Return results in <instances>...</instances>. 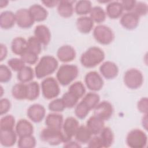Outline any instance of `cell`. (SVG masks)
<instances>
[{"mask_svg":"<svg viewBox=\"0 0 148 148\" xmlns=\"http://www.w3.org/2000/svg\"><path fill=\"white\" fill-rule=\"evenodd\" d=\"M139 17L132 12L123 13L120 17V23L126 29L133 30L136 28L139 23Z\"/></svg>","mask_w":148,"mask_h":148,"instance_id":"cell-15","label":"cell"},{"mask_svg":"<svg viewBox=\"0 0 148 148\" xmlns=\"http://www.w3.org/2000/svg\"><path fill=\"white\" fill-rule=\"evenodd\" d=\"M105 58L102 49L97 46H91L82 54L80 61L83 66L92 68L102 63Z\"/></svg>","mask_w":148,"mask_h":148,"instance_id":"cell-2","label":"cell"},{"mask_svg":"<svg viewBox=\"0 0 148 148\" xmlns=\"http://www.w3.org/2000/svg\"><path fill=\"white\" fill-rule=\"evenodd\" d=\"M68 91L72 93L80 99L86 94V90L83 83L80 81H77L69 86Z\"/></svg>","mask_w":148,"mask_h":148,"instance_id":"cell-36","label":"cell"},{"mask_svg":"<svg viewBox=\"0 0 148 148\" xmlns=\"http://www.w3.org/2000/svg\"><path fill=\"white\" fill-rule=\"evenodd\" d=\"M76 53L75 49L71 45H65L58 48L57 51V57L62 62H69L76 58Z\"/></svg>","mask_w":148,"mask_h":148,"instance_id":"cell-16","label":"cell"},{"mask_svg":"<svg viewBox=\"0 0 148 148\" xmlns=\"http://www.w3.org/2000/svg\"><path fill=\"white\" fill-rule=\"evenodd\" d=\"M93 110L94 115L104 121L109 120L112 117L114 112L112 103L106 101L99 102Z\"/></svg>","mask_w":148,"mask_h":148,"instance_id":"cell-11","label":"cell"},{"mask_svg":"<svg viewBox=\"0 0 148 148\" xmlns=\"http://www.w3.org/2000/svg\"><path fill=\"white\" fill-rule=\"evenodd\" d=\"M99 72L104 78L111 80L117 76L119 69L116 64L112 61H106L103 62L99 66Z\"/></svg>","mask_w":148,"mask_h":148,"instance_id":"cell-14","label":"cell"},{"mask_svg":"<svg viewBox=\"0 0 148 148\" xmlns=\"http://www.w3.org/2000/svg\"><path fill=\"white\" fill-rule=\"evenodd\" d=\"M123 8L121 3L119 1H110L106 7V14L111 19L120 18L123 14Z\"/></svg>","mask_w":148,"mask_h":148,"instance_id":"cell-20","label":"cell"},{"mask_svg":"<svg viewBox=\"0 0 148 148\" xmlns=\"http://www.w3.org/2000/svg\"><path fill=\"white\" fill-rule=\"evenodd\" d=\"M142 127L145 130H147V114H143V116L142 119Z\"/></svg>","mask_w":148,"mask_h":148,"instance_id":"cell-54","label":"cell"},{"mask_svg":"<svg viewBox=\"0 0 148 148\" xmlns=\"http://www.w3.org/2000/svg\"><path fill=\"white\" fill-rule=\"evenodd\" d=\"M34 36L43 46H47L51 38V34L49 28L45 25L39 24L35 27L34 29Z\"/></svg>","mask_w":148,"mask_h":148,"instance_id":"cell-17","label":"cell"},{"mask_svg":"<svg viewBox=\"0 0 148 148\" xmlns=\"http://www.w3.org/2000/svg\"><path fill=\"white\" fill-rule=\"evenodd\" d=\"M59 2V1H42V3L46 7L52 8H54L56 6H57L58 3Z\"/></svg>","mask_w":148,"mask_h":148,"instance_id":"cell-53","label":"cell"},{"mask_svg":"<svg viewBox=\"0 0 148 148\" xmlns=\"http://www.w3.org/2000/svg\"><path fill=\"white\" fill-rule=\"evenodd\" d=\"M137 109L139 112L145 114L148 111V99L147 97L141 98L137 103Z\"/></svg>","mask_w":148,"mask_h":148,"instance_id":"cell-47","label":"cell"},{"mask_svg":"<svg viewBox=\"0 0 148 148\" xmlns=\"http://www.w3.org/2000/svg\"><path fill=\"white\" fill-rule=\"evenodd\" d=\"M99 134L103 147L108 148L112 146L114 142V136L112 129L110 127H104Z\"/></svg>","mask_w":148,"mask_h":148,"instance_id":"cell-29","label":"cell"},{"mask_svg":"<svg viewBox=\"0 0 148 148\" xmlns=\"http://www.w3.org/2000/svg\"><path fill=\"white\" fill-rule=\"evenodd\" d=\"M94 23L89 16H81L79 17L76 22L77 30L82 34H89L94 29Z\"/></svg>","mask_w":148,"mask_h":148,"instance_id":"cell-22","label":"cell"},{"mask_svg":"<svg viewBox=\"0 0 148 148\" xmlns=\"http://www.w3.org/2000/svg\"><path fill=\"white\" fill-rule=\"evenodd\" d=\"M79 75L78 67L73 64H63L57 69L56 79L58 83L66 86L73 82Z\"/></svg>","mask_w":148,"mask_h":148,"instance_id":"cell-3","label":"cell"},{"mask_svg":"<svg viewBox=\"0 0 148 148\" xmlns=\"http://www.w3.org/2000/svg\"><path fill=\"white\" fill-rule=\"evenodd\" d=\"M64 118L62 114L53 112L48 114L45 119L46 127L56 130H62Z\"/></svg>","mask_w":148,"mask_h":148,"instance_id":"cell-23","label":"cell"},{"mask_svg":"<svg viewBox=\"0 0 148 148\" xmlns=\"http://www.w3.org/2000/svg\"><path fill=\"white\" fill-rule=\"evenodd\" d=\"M64 147H72V148H78V147H81V145L79 143H78L77 141H73L72 140H69L68 142H66L64 143Z\"/></svg>","mask_w":148,"mask_h":148,"instance_id":"cell-52","label":"cell"},{"mask_svg":"<svg viewBox=\"0 0 148 148\" xmlns=\"http://www.w3.org/2000/svg\"><path fill=\"white\" fill-rule=\"evenodd\" d=\"M15 17L17 25L21 28H29L35 23L29 10L25 8L17 10L15 13Z\"/></svg>","mask_w":148,"mask_h":148,"instance_id":"cell-12","label":"cell"},{"mask_svg":"<svg viewBox=\"0 0 148 148\" xmlns=\"http://www.w3.org/2000/svg\"><path fill=\"white\" fill-rule=\"evenodd\" d=\"M79 127V121L74 117H68L64 121L62 131L64 135V142L72 140Z\"/></svg>","mask_w":148,"mask_h":148,"instance_id":"cell-10","label":"cell"},{"mask_svg":"<svg viewBox=\"0 0 148 148\" xmlns=\"http://www.w3.org/2000/svg\"><path fill=\"white\" fill-rule=\"evenodd\" d=\"M28 10L35 22L43 21L48 16L47 10L43 6L39 4L31 5Z\"/></svg>","mask_w":148,"mask_h":148,"instance_id":"cell-24","label":"cell"},{"mask_svg":"<svg viewBox=\"0 0 148 148\" xmlns=\"http://www.w3.org/2000/svg\"><path fill=\"white\" fill-rule=\"evenodd\" d=\"M90 110L86 105L81 101L75 108V114L79 119H84L88 114Z\"/></svg>","mask_w":148,"mask_h":148,"instance_id":"cell-41","label":"cell"},{"mask_svg":"<svg viewBox=\"0 0 148 148\" xmlns=\"http://www.w3.org/2000/svg\"><path fill=\"white\" fill-rule=\"evenodd\" d=\"M42 44L34 36H29L27 40V49L39 55L42 51Z\"/></svg>","mask_w":148,"mask_h":148,"instance_id":"cell-38","label":"cell"},{"mask_svg":"<svg viewBox=\"0 0 148 148\" xmlns=\"http://www.w3.org/2000/svg\"><path fill=\"white\" fill-rule=\"evenodd\" d=\"M125 142L131 148H144L147 143V136L143 131L134 129L127 134Z\"/></svg>","mask_w":148,"mask_h":148,"instance_id":"cell-5","label":"cell"},{"mask_svg":"<svg viewBox=\"0 0 148 148\" xmlns=\"http://www.w3.org/2000/svg\"><path fill=\"white\" fill-rule=\"evenodd\" d=\"M61 99L65 108L68 109H71L75 107L79 99L72 93L68 91L63 94Z\"/></svg>","mask_w":148,"mask_h":148,"instance_id":"cell-40","label":"cell"},{"mask_svg":"<svg viewBox=\"0 0 148 148\" xmlns=\"http://www.w3.org/2000/svg\"><path fill=\"white\" fill-rule=\"evenodd\" d=\"M36 145V139L32 135L20 137L17 141V146L20 148H34Z\"/></svg>","mask_w":148,"mask_h":148,"instance_id":"cell-37","label":"cell"},{"mask_svg":"<svg viewBox=\"0 0 148 148\" xmlns=\"http://www.w3.org/2000/svg\"><path fill=\"white\" fill-rule=\"evenodd\" d=\"M92 133V135L99 134L105 127L104 121L95 116L89 117L86 122V125Z\"/></svg>","mask_w":148,"mask_h":148,"instance_id":"cell-25","label":"cell"},{"mask_svg":"<svg viewBox=\"0 0 148 148\" xmlns=\"http://www.w3.org/2000/svg\"><path fill=\"white\" fill-rule=\"evenodd\" d=\"M20 58L25 64L34 65L38 62L39 55L27 50L21 56H20Z\"/></svg>","mask_w":148,"mask_h":148,"instance_id":"cell-44","label":"cell"},{"mask_svg":"<svg viewBox=\"0 0 148 148\" xmlns=\"http://www.w3.org/2000/svg\"><path fill=\"white\" fill-rule=\"evenodd\" d=\"M15 13L10 10L2 12L0 15V27L3 29L12 28L16 24Z\"/></svg>","mask_w":148,"mask_h":148,"instance_id":"cell-26","label":"cell"},{"mask_svg":"<svg viewBox=\"0 0 148 148\" xmlns=\"http://www.w3.org/2000/svg\"><path fill=\"white\" fill-rule=\"evenodd\" d=\"M7 64L12 70L17 72L25 66V64L21 58H12L8 61Z\"/></svg>","mask_w":148,"mask_h":148,"instance_id":"cell-46","label":"cell"},{"mask_svg":"<svg viewBox=\"0 0 148 148\" xmlns=\"http://www.w3.org/2000/svg\"><path fill=\"white\" fill-rule=\"evenodd\" d=\"M40 139L51 146H57L64 142L62 130H56L47 127L40 131Z\"/></svg>","mask_w":148,"mask_h":148,"instance_id":"cell-7","label":"cell"},{"mask_svg":"<svg viewBox=\"0 0 148 148\" xmlns=\"http://www.w3.org/2000/svg\"><path fill=\"white\" fill-rule=\"evenodd\" d=\"M15 118L11 114L5 115L0 120V130H13L16 126Z\"/></svg>","mask_w":148,"mask_h":148,"instance_id":"cell-39","label":"cell"},{"mask_svg":"<svg viewBox=\"0 0 148 148\" xmlns=\"http://www.w3.org/2000/svg\"><path fill=\"white\" fill-rule=\"evenodd\" d=\"M92 136V133L85 125H79L75 135V138L80 144H86Z\"/></svg>","mask_w":148,"mask_h":148,"instance_id":"cell-28","label":"cell"},{"mask_svg":"<svg viewBox=\"0 0 148 148\" xmlns=\"http://www.w3.org/2000/svg\"><path fill=\"white\" fill-rule=\"evenodd\" d=\"M27 115L31 121L35 123H39L45 117L46 109L43 105L34 103L28 108Z\"/></svg>","mask_w":148,"mask_h":148,"instance_id":"cell-13","label":"cell"},{"mask_svg":"<svg viewBox=\"0 0 148 148\" xmlns=\"http://www.w3.org/2000/svg\"><path fill=\"white\" fill-rule=\"evenodd\" d=\"M9 3L8 1H6V0H1L0 1V8H5L8 6Z\"/></svg>","mask_w":148,"mask_h":148,"instance_id":"cell-55","label":"cell"},{"mask_svg":"<svg viewBox=\"0 0 148 148\" xmlns=\"http://www.w3.org/2000/svg\"><path fill=\"white\" fill-rule=\"evenodd\" d=\"M82 101L91 110H93L99 102L100 96L97 93L91 91L85 94Z\"/></svg>","mask_w":148,"mask_h":148,"instance_id":"cell-34","label":"cell"},{"mask_svg":"<svg viewBox=\"0 0 148 148\" xmlns=\"http://www.w3.org/2000/svg\"><path fill=\"white\" fill-rule=\"evenodd\" d=\"M35 72L29 66H25L17 72V78L20 83H28L32 82L34 77Z\"/></svg>","mask_w":148,"mask_h":148,"instance_id":"cell-31","label":"cell"},{"mask_svg":"<svg viewBox=\"0 0 148 148\" xmlns=\"http://www.w3.org/2000/svg\"><path fill=\"white\" fill-rule=\"evenodd\" d=\"M11 108L10 101L6 98H1L0 99V114L3 116L6 114Z\"/></svg>","mask_w":148,"mask_h":148,"instance_id":"cell-48","label":"cell"},{"mask_svg":"<svg viewBox=\"0 0 148 148\" xmlns=\"http://www.w3.org/2000/svg\"><path fill=\"white\" fill-rule=\"evenodd\" d=\"M132 12L135 13L139 18L142 16H146L148 12V6L147 3L141 1H136Z\"/></svg>","mask_w":148,"mask_h":148,"instance_id":"cell-45","label":"cell"},{"mask_svg":"<svg viewBox=\"0 0 148 148\" xmlns=\"http://www.w3.org/2000/svg\"><path fill=\"white\" fill-rule=\"evenodd\" d=\"M136 2V1L135 0H123L120 2L121 3L123 10L127 12H132L133 10Z\"/></svg>","mask_w":148,"mask_h":148,"instance_id":"cell-50","label":"cell"},{"mask_svg":"<svg viewBox=\"0 0 148 148\" xmlns=\"http://www.w3.org/2000/svg\"><path fill=\"white\" fill-rule=\"evenodd\" d=\"M58 67V60L53 56L46 55L42 57L34 69L36 78L40 79L53 74Z\"/></svg>","mask_w":148,"mask_h":148,"instance_id":"cell-1","label":"cell"},{"mask_svg":"<svg viewBox=\"0 0 148 148\" xmlns=\"http://www.w3.org/2000/svg\"><path fill=\"white\" fill-rule=\"evenodd\" d=\"M1 53H0V61H3L8 55V49L5 45L1 43Z\"/></svg>","mask_w":148,"mask_h":148,"instance_id":"cell-51","label":"cell"},{"mask_svg":"<svg viewBox=\"0 0 148 148\" xmlns=\"http://www.w3.org/2000/svg\"><path fill=\"white\" fill-rule=\"evenodd\" d=\"M87 146L90 148H101L103 147L101 140L99 136L94 135L90 139L87 143Z\"/></svg>","mask_w":148,"mask_h":148,"instance_id":"cell-49","label":"cell"},{"mask_svg":"<svg viewBox=\"0 0 148 148\" xmlns=\"http://www.w3.org/2000/svg\"><path fill=\"white\" fill-rule=\"evenodd\" d=\"M40 88L43 97L48 100L57 97L61 91L58 81L53 77L45 78L40 84Z\"/></svg>","mask_w":148,"mask_h":148,"instance_id":"cell-4","label":"cell"},{"mask_svg":"<svg viewBox=\"0 0 148 148\" xmlns=\"http://www.w3.org/2000/svg\"><path fill=\"white\" fill-rule=\"evenodd\" d=\"M12 77L11 69L6 65L1 64L0 65V82L2 83H8L11 80Z\"/></svg>","mask_w":148,"mask_h":148,"instance_id":"cell-43","label":"cell"},{"mask_svg":"<svg viewBox=\"0 0 148 148\" xmlns=\"http://www.w3.org/2000/svg\"><path fill=\"white\" fill-rule=\"evenodd\" d=\"M15 131L18 138L31 135L34 133V126L29 121L22 119L17 122Z\"/></svg>","mask_w":148,"mask_h":148,"instance_id":"cell-18","label":"cell"},{"mask_svg":"<svg viewBox=\"0 0 148 148\" xmlns=\"http://www.w3.org/2000/svg\"><path fill=\"white\" fill-rule=\"evenodd\" d=\"M92 8L91 1L88 0H80L76 2L74 7V10L77 15L84 16L90 13Z\"/></svg>","mask_w":148,"mask_h":148,"instance_id":"cell-32","label":"cell"},{"mask_svg":"<svg viewBox=\"0 0 148 148\" xmlns=\"http://www.w3.org/2000/svg\"><path fill=\"white\" fill-rule=\"evenodd\" d=\"M65 108H66L61 98H55L50 102L48 105V109L53 112H62Z\"/></svg>","mask_w":148,"mask_h":148,"instance_id":"cell-42","label":"cell"},{"mask_svg":"<svg viewBox=\"0 0 148 148\" xmlns=\"http://www.w3.org/2000/svg\"><path fill=\"white\" fill-rule=\"evenodd\" d=\"M17 135L14 130H0V143L4 147H12L17 142Z\"/></svg>","mask_w":148,"mask_h":148,"instance_id":"cell-19","label":"cell"},{"mask_svg":"<svg viewBox=\"0 0 148 148\" xmlns=\"http://www.w3.org/2000/svg\"><path fill=\"white\" fill-rule=\"evenodd\" d=\"M3 87H2V86H1V97H2V95H3Z\"/></svg>","mask_w":148,"mask_h":148,"instance_id":"cell-56","label":"cell"},{"mask_svg":"<svg viewBox=\"0 0 148 148\" xmlns=\"http://www.w3.org/2000/svg\"><path fill=\"white\" fill-rule=\"evenodd\" d=\"M93 37L99 44L109 45L111 44L114 39V34L112 29L103 24H99L93 29Z\"/></svg>","mask_w":148,"mask_h":148,"instance_id":"cell-6","label":"cell"},{"mask_svg":"<svg viewBox=\"0 0 148 148\" xmlns=\"http://www.w3.org/2000/svg\"><path fill=\"white\" fill-rule=\"evenodd\" d=\"M27 97L28 101H35L39 96L40 94V86L38 82L32 81L27 83Z\"/></svg>","mask_w":148,"mask_h":148,"instance_id":"cell-35","label":"cell"},{"mask_svg":"<svg viewBox=\"0 0 148 148\" xmlns=\"http://www.w3.org/2000/svg\"><path fill=\"white\" fill-rule=\"evenodd\" d=\"M27 49V40L21 36L14 38L11 43V50L16 55L21 56Z\"/></svg>","mask_w":148,"mask_h":148,"instance_id":"cell-27","label":"cell"},{"mask_svg":"<svg viewBox=\"0 0 148 148\" xmlns=\"http://www.w3.org/2000/svg\"><path fill=\"white\" fill-rule=\"evenodd\" d=\"M84 83L88 89L92 92L100 91L104 85L103 78L96 71L87 73L84 77Z\"/></svg>","mask_w":148,"mask_h":148,"instance_id":"cell-9","label":"cell"},{"mask_svg":"<svg viewBox=\"0 0 148 148\" xmlns=\"http://www.w3.org/2000/svg\"><path fill=\"white\" fill-rule=\"evenodd\" d=\"M12 95L17 100L27 99V83H19L15 84L12 88Z\"/></svg>","mask_w":148,"mask_h":148,"instance_id":"cell-30","label":"cell"},{"mask_svg":"<svg viewBox=\"0 0 148 148\" xmlns=\"http://www.w3.org/2000/svg\"><path fill=\"white\" fill-rule=\"evenodd\" d=\"M124 84L130 89L136 90L140 88L143 83V76L140 71L131 68L125 71L123 77Z\"/></svg>","mask_w":148,"mask_h":148,"instance_id":"cell-8","label":"cell"},{"mask_svg":"<svg viewBox=\"0 0 148 148\" xmlns=\"http://www.w3.org/2000/svg\"><path fill=\"white\" fill-rule=\"evenodd\" d=\"M75 1L68 0L59 1L57 5V12L58 14L64 18L71 17L74 12L73 3Z\"/></svg>","mask_w":148,"mask_h":148,"instance_id":"cell-21","label":"cell"},{"mask_svg":"<svg viewBox=\"0 0 148 148\" xmlns=\"http://www.w3.org/2000/svg\"><path fill=\"white\" fill-rule=\"evenodd\" d=\"M90 17L94 23H102L105 21L106 14L103 9L99 6H95L92 8L90 12Z\"/></svg>","mask_w":148,"mask_h":148,"instance_id":"cell-33","label":"cell"}]
</instances>
